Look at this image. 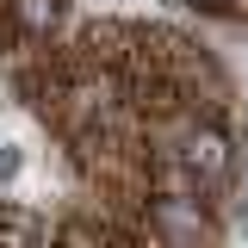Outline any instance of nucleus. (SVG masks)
<instances>
[{
	"instance_id": "1",
	"label": "nucleus",
	"mask_w": 248,
	"mask_h": 248,
	"mask_svg": "<svg viewBox=\"0 0 248 248\" xmlns=\"http://www.w3.org/2000/svg\"><path fill=\"white\" fill-rule=\"evenodd\" d=\"M186 161H192V174L217 180V174L230 168V143H223L217 130H205V137H192V143H186Z\"/></svg>"
},
{
	"instance_id": "2",
	"label": "nucleus",
	"mask_w": 248,
	"mask_h": 248,
	"mask_svg": "<svg viewBox=\"0 0 248 248\" xmlns=\"http://www.w3.org/2000/svg\"><path fill=\"white\" fill-rule=\"evenodd\" d=\"M56 13H62V0H19V19H25L31 31H44V25H56Z\"/></svg>"
},
{
	"instance_id": "3",
	"label": "nucleus",
	"mask_w": 248,
	"mask_h": 248,
	"mask_svg": "<svg viewBox=\"0 0 248 248\" xmlns=\"http://www.w3.org/2000/svg\"><path fill=\"white\" fill-rule=\"evenodd\" d=\"M13 174H19V149H13V143H0V180H13Z\"/></svg>"
}]
</instances>
